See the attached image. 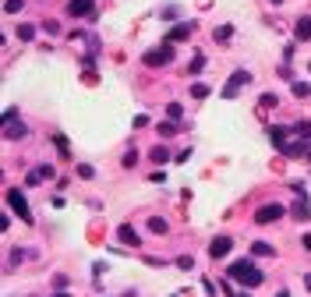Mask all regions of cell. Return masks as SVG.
<instances>
[{
  "label": "cell",
  "mask_w": 311,
  "mask_h": 297,
  "mask_svg": "<svg viewBox=\"0 0 311 297\" xmlns=\"http://www.w3.org/2000/svg\"><path fill=\"white\" fill-rule=\"evenodd\" d=\"M308 163H311V152H308Z\"/></svg>",
  "instance_id": "cell-38"
},
{
  "label": "cell",
  "mask_w": 311,
  "mask_h": 297,
  "mask_svg": "<svg viewBox=\"0 0 311 297\" xmlns=\"http://www.w3.org/2000/svg\"><path fill=\"white\" fill-rule=\"evenodd\" d=\"M294 96H297V99H308L311 85H308V81H294Z\"/></svg>",
  "instance_id": "cell-18"
},
{
  "label": "cell",
  "mask_w": 311,
  "mask_h": 297,
  "mask_svg": "<svg viewBox=\"0 0 311 297\" xmlns=\"http://www.w3.org/2000/svg\"><path fill=\"white\" fill-rule=\"evenodd\" d=\"M25 135H28V128H25L18 117H14V121H4V138H7V142H18V138H25Z\"/></svg>",
  "instance_id": "cell-6"
},
{
  "label": "cell",
  "mask_w": 311,
  "mask_h": 297,
  "mask_svg": "<svg viewBox=\"0 0 311 297\" xmlns=\"http://www.w3.org/2000/svg\"><path fill=\"white\" fill-rule=\"evenodd\" d=\"M166 113H170V121H180V117H184V106H180V103H170Z\"/></svg>",
  "instance_id": "cell-23"
},
{
  "label": "cell",
  "mask_w": 311,
  "mask_h": 297,
  "mask_svg": "<svg viewBox=\"0 0 311 297\" xmlns=\"http://www.w3.org/2000/svg\"><path fill=\"white\" fill-rule=\"evenodd\" d=\"M237 297H247V294H237Z\"/></svg>",
  "instance_id": "cell-39"
},
{
  "label": "cell",
  "mask_w": 311,
  "mask_h": 297,
  "mask_svg": "<svg viewBox=\"0 0 311 297\" xmlns=\"http://www.w3.org/2000/svg\"><path fill=\"white\" fill-rule=\"evenodd\" d=\"M156 131H159V138H173L180 128H177V121H159V124H156Z\"/></svg>",
  "instance_id": "cell-14"
},
{
  "label": "cell",
  "mask_w": 311,
  "mask_h": 297,
  "mask_svg": "<svg viewBox=\"0 0 311 297\" xmlns=\"http://www.w3.org/2000/svg\"><path fill=\"white\" fill-rule=\"evenodd\" d=\"M304 287H308V290H311V273H308V276H304Z\"/></svg>",
  "instance_id": "cell-34"
},
{
  "label": "cell",
  "mask_w": 311,
  "mask_h": 297,
  "mask_svg": "<svg viewBox=\"0 0 311 297\" xmlns=\"http://www.w3.org/2000/svg\"><path fill=\"white\" fill-rule=\"evenodd\" d=\"M294 36H297L301 43H308V39H311V14L297 18V25H294Z\"/></svg>",
  "instance_id": "cell-11"
},
{
  "label": "cell",
  "mask_w": 311,
  "mask_h": 297,
  "mask_svg": "<svg viewBox=\"0 0 311 297\" xmlns=\"http://www.w3.org/2000/svg\"><path fill=\"white\" fill-rule=\"evenodd\" d=\"M202 68H205V57H202V53H195V57H191V64H188V71H191V74H198Z\"/></svg>",
  "instance_id": "cell-21"
},
{
  "label": "cell",
  "mask_w": 311,
  "mask_h": 297,
  "mask_svg": "<svg viewBox=\"0 0 311 297\" xmlns=\"http://www.w3.org/2000/svg\"><path fill=\"white\" fill-rule=\"evenodd\" d=\"M149 230H152V233H166L170 226H166V220H163V216H152V220H149Z\"/></svg>",
  "instance_id": "cell-17"
},
{
  "label": "cell",
  "mask_w": 311,
  "mask_h": 297,
  "mask_svg": "<svg viewBox=\"0 0 311 297\" xmlns=\"http://www.w3.org/2000/svg\"><path fill=\"white\" fill-rule=\"evenodd\" d=\"M21 7H25V0H7V4H4V11H7V14H18Z\"/></svg>",
  "instance_id": "cell-26"
},
{
  "label": "cell",
  "mask_w": 311,
  "mask_h": 297,
  "mask_svg": "<svg viewBox=\"0 0 311 297\" xmlns=\"http://www.w3.org/2000/svg\"><path fill=\"white\" fill-rule=\"evenodd\" d=\"M276 297H290V290H279V294H276Z\"/></svg>",
  "instance_id": "cell-35"
},
{
  "label": "cell",
  "mask_w": 311,
  "mask_h": 297,
  "mask_svg": "<svg viewBox=\"0 0 311 297\" xmlns=\"http://www.w3.org/2000/svg\"><path fill=\"white\" fill-rule=\"evenodd\" d=\"M96 7V0H68V14L71 18H88Z\"/></svg>",
  "instance_id": "cell-7"
},
{
  "label": "cell",
  "mask_w": 311,
  "mask_h": 297,
  "mask_svg": "<svg viewBox=\"0 0 311 297\" xmlns=\"http://www.w3.org/2000/svg\"><path fill=\"white\" fill-rule=\"evenodd\" d=\"M272 4H283V0H272Z\"/></svg>",
  "instance_id": "cell-37"
},
{
  "label": "cell",
  "mask_w": 311,
  "mask_h": 297,
  "mask_svg": "<svg viewBox=\"0 0 311 297\" xmlns=\"http://www.w3.org/2000/svg\"><path fill=\"white\" fill-rule=\"evenodd\" d=\"M177 265H180V269H191V265H195V258H191V255H180V258H177Z\"/></svg>",
  "instance_id": "cell-32"
},
{
  "label": "cell",
  "mask_w": 311,
  "mask_h": 297,
  "mask_svg": "<svg viewBox=\"0 0 311 297\" xmlns=\"http://www.w3.org/2000/svg\"><path fill=\"white\" fill-rule=\"evenodd\" d=\"M294 135H301V138H311V121H297V124H294Z\"/></svg>",
  "instance_id": "cell-19"
},
{
  "label": "cell",
  "mask_w": 311,
  "mask_h": 297,
  "mask_svg": "<svg viewBox=\"0 0 311 297\" xmlns=\"http://www.w3.org/2000/svg\"><path fill=\"white\" fill-rule=\"evenodd\" d=\"M18 39H25V43L36 39V28H32V25H18Z\"/></svg>",
  "instance_id": "cell-22"
},
{
  "label": "cell",
  "mask_w": 311,
  "mask_h": 297,
  "mask_svg": "<svg viewBox=\"0 0 311 297\" xmlns=\"http://www.w3.org/2000/svg\"><path fill=\"white\" fill-rule=\"evenodd\" d=\"M230 248H233L230 237H216V241L209 244V255H212V258H223V255H230Z\"/></svg>",
  "instance_id": "cell-10"
},
{
  "label": "cell",
  "mask_w": 311,
  "mask_h": 297,
  "mask_svg": "<svg viewBox=\"0 0 311 297\" xmlns=\"http://www.w3.org/2000/svg\"><path fill=\"white\" fill-rule=\"evenodd\" d=\"M301 244H304V251H311V233H304V237H301Z\"/></svg>",
  "instance_id": "cell-33"
},
{
  "label": "cell",
  "mask_w": 311,
  "mask_h": 297,
  "mask_svg": "<svg viewBox=\"0 0 311 297\" xmlns=\"http://www.w3.org/2000/svg\"><path fill=\"white\" fill-rule=\"evenodd\" d=\"M7 205L14 209V216H21L25 223H32V209H28V202H25V195H21L18 188H7Z\"/></svg>",
  "instance_id": "cell-3"
},
{
  "label": "cell",
  "mask_w": 311,
  "mask_h": 297,
  "mask_svg": "<svg viewBox=\"0 0 311 297\" xmlns=\"http://www.w3.org/2000/svg\"><path fill=\"white\" fill-rule=\"evenodd\" d=\"M36 173H39V177H43V181H46V177H53V166H50V163H43V166H39V170H36Z\"/></svg>",
  "instance_id": "cell-30"
},
{
  "label": "cell",
  "mask_w": 311,
  "mask_h": 297,
  "mask_svg": "<svg viewBox=\"0 0 311 297\" xmlns=\"http://www.w3.org/2000/svg\"><path fill=\"white\" fill-rule=\"evenodd\" d=\"M258 103H262V106H279V96H276V92H265Z\"/></svg>",
  "instance_id": "cell-25"
},
{
  "label": "cell",
  "mask_w": 311,
  "mask_h": 297,
  "mask_svg": "<svg viewBox=\"0 0 311 297\" xmlns=\"http://www.w3.org/2000/svg\"><path fill=\"white\" fill-rule=\"evenodd\" d=\"M170 61H173V43H163V46H156V50H149V53L142 57L145 68H163V64H170Z\"/></svg>",
  "instance_id": "cell-2"
},
{
  "label": "cell",
  "mask_w": 311,
  "mask_h": 297,
  "mask_svg": "<svg viewBox=\"0 0 311 297\" xmlns=\"http://www.w3.org/2000/svg\"><path fill=\"white\" fill-rule=\"evenodd\" d=\"M149 159H152V163H159V166H163V163L170 159V152H166V148H163V145H156L152 152H149Z\"/></svg>",
  "instance_id": "cell-16"
},
{
  "label": "cell",
  "mask_w": 311,
  "mask_h": 297,
  "mask_svg": "<svg viewBox=\"0 0 311 297\" xmlns=\"http://www.w3.org/2000/svg\"><path fill=\"white\" fill-rule=\"evenodd\" d=\"M135 163H138V152H135V148H131V152H124V166H128V170H131V166H135Z\"/></svg>",
  "instance_id": "cell-28"
},
{
  "label": "cell",
  "mask_w": 311,
  "mask_h": 297,
  "mask_svg": "<svg viewBox=\"0 0 311 297\" xmlns=\"http://www.w3.org/2000/svg\"><path fill=\"white\" fill-rule=\"evenodd\" d=\"M227 276H230V280H237L240 287H251V290H255V287H262V280H265V273H262V269H258V265H255L251 258H240V262H230Z\"/></svg>",
  "instance_id": "cell-1"
},
{
  "label": "cell",
  "mask_w": 311,
  "mask_h": 297,
  "mask_svg": "<svg viewBox=\"0 0 311 297\" xmlns=\"http://www.w3.org/2000/svg\"><path fill=\"white\" fill-rule=\"evenodd\" d=\"M191 32H195V25H191V21H180V25H173V28L166 32V43H184Z\"/></svg>",
  "instance_id": "cell-8"
},
{
  "label": "cell",
  "mask_w": 311,
  "mask_h": 297,
  "mask_svg": "<svg viewBox=\"0 0 311 297\" xmlns=\"http://www.w3.org/2000/svg\"><path fill=\"white\" fill-rule=\"evenodd\" d=\"M92 173H96V170H92V166H88V163H81V166H78V177H85V181H88V177H92Z\"/></svg>",
  "instance_id": "cell-31"
},
{
  "label": "cell",
  "mask_w": 311,
  "mask_h": 297,
  "mask_svg": "<svg viewBox=\"0 0 311 297\" xmlns=\"http://www.w3.org/2000/svg\"><path fill=\"white\" fill-rule=\"evenodd\" d=\"M53 142H57V148H60V156H68V138H64V135H53Z\"/></svg>",
  "instance_id": "cell-29"
},
{
  "label": "cell",
  "mask_w": 311,
  "mask_h": 297,
  "mask_svg": "<svg viewBox=\"0 0 311 297\" xmlns=\"http://www.w3.org/2000/svg\"><path fill=\"white\" fill-rule=\"evenodd\" d=\"M117 237H120L124 244H131V248H138V244H142V241H138V230H135L131 223H120V226H117Z\"/></svg>",
  "instance_id": "cell-9"
},
{
  "label": "cell",
  "mask_w": 311,
  "mask_h": 297,
  "mask_svg": "<svg viewBox=\"0 0 311 297\" xmlns=\"http://www.w3.org/2000/svg\"><path fill=\"white\" fill-rule=\"evenodd\" d=\"M251 255H258V258H269V255H276V248H272L269 241H255V244H251Z\"/></svg>",
  "instance_id": "cell-15"
},
{
  "label": "cell",
  "mask_w": 311,
  "mask_h": 297,
  "mask_svg": "<svg viewBox=\"0 0 311 297\" xmlns=\"http://www.w3.org/2000/svg\"><path fill=\"white\" fill-rule=\"evenodd\" d=\"M53 297H71V294H53Z\"/></svg>",
  "instance_id": "cell-36"
},
{
  "label": "cell",
  "mask_w": 311,
  "mask_h": 297,
  "mask_svg": "<svg viewBox=\"0 0 311 297\" xmlns=\"http://www.w3.org/2000/svg\"><path fill=\"white\" fill-rule=\"evenodd\" d=\"M43 32H50V36H57V32H60V21H53V18H50V21H43Z\"/></svg>",
  "instance_id": "cell-27"
},
{
  "label": "cell",
  "mask_w": 311,
  "mask_h": 297,
  "mask_svg": "<svg viewBox=\"0 0 311 297\" xmlns=\"http://www.w3.org/2000/svg\"><path fill=\"white\" fill-rule=\"evenodd\" d=\"M290 213H294V220H311V205H308V198H297Z\"/></svg>",
  "instance_id": "cell-13"
},
{
  "label": "cell",
  "mask_w": 311,
  "mask_h": 297,
  "mask_svg": "<svg viewBox=\"0 0 311 297\" xmlns=\"http://www.w3.org/2000/svg\"><path fill=\"white\" fill-rule=\"evenodd\" d=\"M191 96H195V99H205V96H209V85H202V81L191 85Z\"/></svg>",
  "instance_id": "cell-24"
},
{
  "label": "cell",
  "mask_w": 311,
  "mask_h": 297,
  "mask_svg": "<svg viewBox=\"0 0 311 297\" xmlns=\"http://www.w3.org/2000/svg\"><path fill=\"white\" fill-rule=\"evenodd\" d=\"M283 216H287V209H283L279 202H269V205H262V209L255 213V223H258V226H269V223L283 220Z\"/></svg>",
  "instance_id": "cell-4"
},
{
  "label": "cell",
  "mask_w": 311,
  "mask_h": 297,
  "mask_svg": "<svg viewBox=\"0 0 311 297\" xmlns=\"http://www.w3.org/2000/svg\"><path fill=\"white\" fill-rule=\"evenodd\" d=\"M308 71H311V68H308Z\"/></svg>",
  "instance_id": "cell-40"
},
{
  "label": "cell",
  "mask_w": 311,
  "mask_h": 297,
  "mask_svg": "<svg viewBox=\"0 0 311 297\" xmlns=\"http://www.w3.org/2000/svg\"><path fill=\"white\" fill-rule=\"evenodd\" d=\"M212 36H216V43H227V39L233 36V28H230V25H220V28L212 32Z\"/></svg>",
  "instance_id": "cell-20"
},
{
  "label": "cell",
  "mask_w": 311,
  "mask_h": 297,
  "mask_svg": "<svg viewBox=\"0 0 311 297\" xmlns=\"http://www.w3.org/2000/svg\"><path fill=\"white\" fill-rule=\"evenodd\" d=\"M251 81V71H244V68H237V71L230 74V81H227V88H223V99H233L244 85Z\"/></svg>",
  "instance_id": "cell-5"
},
{
  "label": "cell",
  "mask_w": 311,
  "mask_h": 297,
  "mask_svg": "<svg viewBox=\"0 0 311 297\" xmlns=\"http://www.w3.org/2000/svg\"><path fill=\"white\" fill-rule=\"evenodd\" d=\"M287 135H290V128H269V142H272L276 148L287 145Z\"/></svg>",
  "instance_id": "cell-12"
}]
</instances>
